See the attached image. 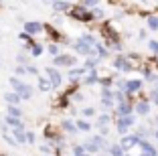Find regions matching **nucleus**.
Returning <instances> with one entry per match:
<instances>
[{
	"label": "nucleus",
	"mask_w": 158,
	"mask_h": 156,
	"mask_svg": "<svg viewBox=\"0 0 158 156\" xmlns=\"http://www.w3.org/2000/svg\"><path fill=\"white\" fill-rule=\"evenodd\" d=\"M45 73H47V77L51 79V87H59V85H61V75H59V71H57L55 67H47Z\"/></svg>",
	"instance_id": "nucleus-1"
},
{
	"label": "nucleus",
	"mask_w": 158,
	"mask_h": 156,
	"mask_svg": "<svg viewBox=\"0 0 158 156\" xmlns=\"http://www.w3.org/2000/svg\"><path fill=\"white\" fill-rule=\"evenodd\" d=\"M132 124H134V116H126V118H120V120H118V132L126 134V130L130 128Z\"/></svg>",
	"instance_id": "nucleus-2"
},
{
	"label": "nucleus",
	"mask_w": 158,
	"mask_h": 156,
	"mask_svg": "<svg viewBox=\"0 0 158 156\" xmlns=\"http://www.w3.org/2000/svg\"><path fill=\"white\" fill-rule=\"evenodd\" d=\"M75 51H77V53H81V55H91V53H93V47L79 39V41H75Z\"/></svg>",
	"instance_id": "nucleus-3"
},
{
	"label": "nucleus",
	"mask_w": 158,
	"mask_h": 156,
	"mask_svg": "<svg viewBox=\"0 0 158 156\" xmlns=\"http://www.w3.org/2000/svg\"><path fill=\"white\" fill-rule=\"evenodd\" d=\"M55 63L59 65V67H71V65L75 63V59L71 55H59V57H55Z\"/></svg>",
	"instance_id": "nucleus-4"
},
{
	"label": "nucleus",
	"mask_w": 158,
	"mask_h": 156,
	"mask_svg": "<svg viewBox=\"0 0 158 156\" xmlns=\"http://www.w3.org/2000/svg\"><path fill=\"white\" fill-rule=\"evenodd\" d=\"M16 95H19L20 99H28V97L33 95V87L27 85V83H23V85L19 87V91H16Z\"/></svg>",
	"instance_id": "nucleus-5"
},
{
	"label": "nucleus",
	"mask_w": 158,
	"mask_h": 156,
	"mask_svg": "<svg viewBox=\"0 0 158 156\" xmlns=\"http://www.w3.org/2000/svg\"><path fill=\"white\" fill-rule=\"evenodd\" d=\"M24 31H27V35H37V32L43 31V24L41 23H27L24 24Z\"/></svg>",
	"instance_id": "nucleus-6"
},
{
	"label": "nucleus",
	"mask_w": 158,
	"mask_h": 156,
	"mask_svg": "<svg viewBox=\"0 0 158 156\" xmlns=\"http://www.w3.org/2000/svg\"><path fill=\"white\" fill-rule=\"evenodd\" d=\"M99 148H103V138L102 136H93L91 142L87 144V150H99Z\"/></svg>",
	"instance_id": "nucleus-7"
},
{
	"label": "nucleus",
	"mask_w": 158,
	"mask_h": 156,
	"mask_svg": "<svg viewBox=\"0 0 158 156\" xmlns=\"http://www.w3.org/2000/svg\"><path fill=\"white\" fill-rule=\"evenodd\" d=\"M73 19H79V20H91L93 16H91V12H85L83 8H77V10H73Z\"/></svg>",
	"instance_id": "nucleus-8"
},
{
	"label": "nucleus",
	"mask_w": 158,
	"mask_h": 156,
	"mask_svg": "<svg viewBox=\"0 0 158 156\" xmlns=\"http://www.w3.org/2000/svg\"><path fill=\"white\" fill-rule=\"evenodd\" d=\"M136 144H140L136 136H126L124 140H122V148H126V150H128V148H132V146H136Z\"/></svg>",
	"instance_id": "nucleus-9"
},
{
	"label": "nucleus",
	"mask_w": 158,
	"mask_h": 156,
	"mask_svg": "<svg viewBox=\"0 0 158 156\" xmlns=\"http://www.w3.org/2000/svg\"><path fill=\"white\" fill-rule=\"evenodd\" d=\"M140 85H142V81H138V79H132V81L126 83V91H136V89H140Z\"/></svg>",
	"instance_id": "nucleus-10"
},
{
	"label": "nucleus",
	"mask_w": 158,
	"mask_h": 156,
	"mask_svg": "<svg viewBox=\"0 0 158 156\" xmlns=\"http://www.w3.org/2000/svg\"><path fill=\"white\" fill-rule=\"evenodd\" d=\"M2 136H4V138H6V140H8L10 144H19V142H16V138H14L12 134L8 132V126H2Z\"/></svg>",
	"instance_id": "nucleus-11"
},
{
	"label": "nucleus",
	"mask_w": 158,
	"mask_h": 156,
	"mask_svg": "<svg viewBox=\"0 0 158 156\" xmlns=\"http://www.w3.org/2000/svg\"><path fill=\"white\" fill-rule=\"evenodd\" d=\"M148 110H150V106L146 103V101H140L138 106H136V112H138V114H142V116L148 114Z\"/></svg>",
	"instance_id": "nucleus-12"
},
{
	"label": "nucleus",
	"mask_w": 158,
	"mask_h": 156,
	"mask_svg": "<svg viewBox=\"0 0 158 156\" xmlns=\"http://www.w3.org/2000/svg\"><path fill=\"white\" fill-rule=\"evenodd\" d=\"M6 122H8V126H14V130H16V128H23V122H20L19 118H10V116H8V118H6Z\"/></svg>",
	"instance_id": "nucleus-13"
},
{
	"label": "nucleus",
	"mask_w": 158,
	"mask_h": 156,
	"mask_svg": "<svg viewBox=\"0 0 158 156\" xmlns=\"http://www.w3.org/2000/svg\"><path fill=\"white\" fill-rule=\"evenodd\" d=\"M12 130H14V128H12ZM14 138H16V142H24V140H27L23 128H16V130H14Z\"/></svg>",
	"instance_id": "nucleus-14"
},
{
	"label": "nucleus",
	"mask_w": 158,
	"mask_h": 156,
	"mask_svg": "<svg viewBox=\"0 0 158 156\" xmlns=\"http://www.w3.org/2000/svg\"><path fill=\"white\" fill-rule=\"evenodd\" d=\"M39 87H41V91H49L51 89V81H47V79H39Z\"/></svg>",
	"instance_id": "nucleus-15"
},
{
	"label": "nucleus",
	"mask_w": 158,
	"mask_h": 156,
	"mask_svg": "<svg viewBox=\"0 0 158 156\" xmlns=\"http://www.w3.org/2000/svg\"><path fill=\"white\" fill-rule=\"evenodd\" d=\"M6 101H8L10 106H12V103H14V106H16V103H19V101H20V97L16 95V93H6Z\"/></svg>",
	"instance_id": "nucleus-16"
},
{
	"label": "nucleus",
	"mask_w": 158,
	"mask_h": 156,
	"mask_svg": "<svg viewBox=\"0 0 158 156\" xmlns=\"http://www.w3.org/2000/svg\"><path fill=\"white\" fill-rule=\"evenodd\" d=\"M114 67H118V69H130V63H128V61H124V59H118L116 63H114Z\"/></svg>",
	"instance_id": "nucleus-17"
},
{
	"label": "nucleus",
	"mask_w": 158,
	"mask_h": 156,
	"mask_svg": "<svg viewBox=\"0 0 158 156\" xmlns=\"http://www.w3.org/2000/svg\"><path fill=\"white\" fill-rule=\"evenodd\" d=\"M8 116H10V118H20V110L16 106H10L8 108Z\"/></svg>",
	"instance_id": "nucleus-18"
},
{
	"label": "nucleus",
	"mask_w": 158,
	"mask_h": 156,
	"mask_svg": "<svg viewBox=\"0 0 158 156\" xmlns=\"http://www.w3.org/2000/svg\"><path fill=\"white\" fill-rule=\"evenodd\" d=\"M148 24L152 31H158V19H154V16H148Z\"/></svg>",
	"instance_id": "nucleus-19"
},
{
	"label": "nucleus",
	"mask_w": 158,
	"mask_h": 156,
	"mask_svg": "<svg viewBox=\"0 0 158 156\" xmlns=\"http://www.w3.org/2000/svg\"><path fill=\"white\" fill-rule=\"evenodd\" d=\"M53 8H55V10H67V8H69V4H67V2H55Z\"/></svg>",
	"instance_id": "nucleus-20"
},
{
	"label": "nucleus",
	"mask_w": 158,
	"mask_h": 156,
	"mask_svg": "<svg viewBox=\"0 0 158 156\" xmlns=\"http://www.w3.org/2000/svg\"><path fill=\"white\" fill-rule=\"evenodd\" d=\"M63 130H67V132H75V126L71 124L69 120H65V122H63Z\"/></svg>",
	"instance_id": "nucleus-21"
},
{
	"label": "nucleus",
	"mask_w": 158,
	"mask_h": 156,
	"mask_svg": "<svg viewBox=\"0 0 158 156\" xmlns=\"http://www.w3.org/2000/svg\"><path fill=\"white\" fill-rule=\"evenodd\" d=\"M77 128H79V130H83V132H87V130L91 128V126H89L87 122H83V120H81V122H79V124H77Z\"/></svg>",
	"instance_id": "nucleus-22"
},
{
	"label": "nucleus",
	"mask_w": 158,
	"mask_h": 156,
	"mask_svg": "<svg viewBox=\"0 0 158 156\" xmlns=\"http://www.w3.org/2000/svg\"><path fill=\"white\" fill-rule=\"evenodd\" d=\"M41 53H43V47H41V45H33V55L39 57Z\"/></svg>",
	"instance_id": "nucleus-23"
},
{
	"label": "nucleus",
	"mask_w": 158,
	"mask_h": 156,
	"mask_svg": "<svg viewBox=\"0 0 158 156\" xmlns=\"http://www.w3.org/2000/svg\"><path fill=\"white\" fill-rule=\"evenodd\" d=\"M112 156H122V146H112Z\"/></svg>",
	"instance_id": "nucleus-24"
},
{
	"label": "nucleus",
	"mask_w": 158,
	"mask_h": 156,
	"mask_svg": "<svg viewBox=\"0 0 158 156\" xmlns=\"http://www.w3.org/2000/svg\"><path fill=\"white\" fill-rule=\"evenodd\" d=\"M49 53H53V55L59 57V47H57V45H49Z\"/></svg>",
	"instance_id": "nucleus-25"
},
{
	"label": "nucleus",
	"mask_w": 158,
	"mask_h": 156,
	"mask_svg": "<svg viewBox=\"0 0 158 156\" xmlns=\"http://www.w3.org/2000/svg\"><path fill=\"white\" fill-rule=\"evenodd\" d=\"M83 116L91 118V116H95V110H93V108H87V110H83Z\"/></svg>",
	"instance_id": "nucleus-26"
},
{
	"label": "nucleus",
	"mask_w": 158,
	"mask_h": 156,
	"mask_svg": "<svg viewBox=\"0 0 158 156\" xmlns=\"http://www.w3.org/2000/svg\"><path fill=\"white\" fill-rule=\"evenodd\" d=\"M150 49H152V53H156V55H158V43L156 41H150Z\"/></svg>",
	"instance_id": "nucleus-27"
},
{
	"label": "nucleus",
	"mask_w": 158,
	"mask_h": 156,
	"mask_svg": "<svg viewBox=\"0 0 158 156\" xmlns=\"http://www.w3.org/2000/svg\"><path fill=\"white\" fill-rule=\"evenodd\" d=\"M91 16H93V19H102V16H103V12H102V10H93V12H91Z\"/></svg>",
	"instance_id": "nucleus-28"
},
{
	"label": "nucleus",
	"mask_w": 158,
	"mask_h": 156,
	"mask_svg": "<svg viewBox=\"0 0 158 156\" xmlns=\"http://www.w3.org/2000/svg\"><path fill=\"white\" fill-rule=\"evenodd\" d=\"M27 142H31V144L35 142V134H33V132H28V134H27Z\"/></svg>",
	"instance_id": "nucleus-29"
},
{
	"label": "nucleus",
	"mask_w": 158,
	"mask_h": 156,
	"mask_svg": "<svg viewBox=\"0 0 158 156\" xmlns=\"http://www.w3.org/2000/svg\"><path fill=\"white\" fill-rule=\"evenodd\" d=\"M75 156H83V148L81 146H75Z\"/></svg>",
	"instance_id": "nucleus-30"
},
{
	"label": "nucleus",
	"mask_w": 158,
	"mask_h": 156,
	"mask_svg": "<svg viewBox=\"0 0 158 156\" xmlns=\"http://www.w3.org/2000/svg\"><path fill=\"white\" fill-rule=\"evenodd\" d=\"M152 97H154V101L158 103V93H152Z\"/></svg>",
	"instance_id": "nucleus-31"
},
{
	"label": "nucleus",
	"mask_w": 158,
	"mask_h": 156,
	"mask_svg": "<svg viewBox=\"0 0 158 156\" xmlns=\"http://www.w3.org/2000/svg\"><path fill=\"white\" fill-rule=\"evenodd\" d=\"M156 138H158V132H156Z\"/></svg>",
	"instance_id": "nucleus-32"
}]
</instances>
